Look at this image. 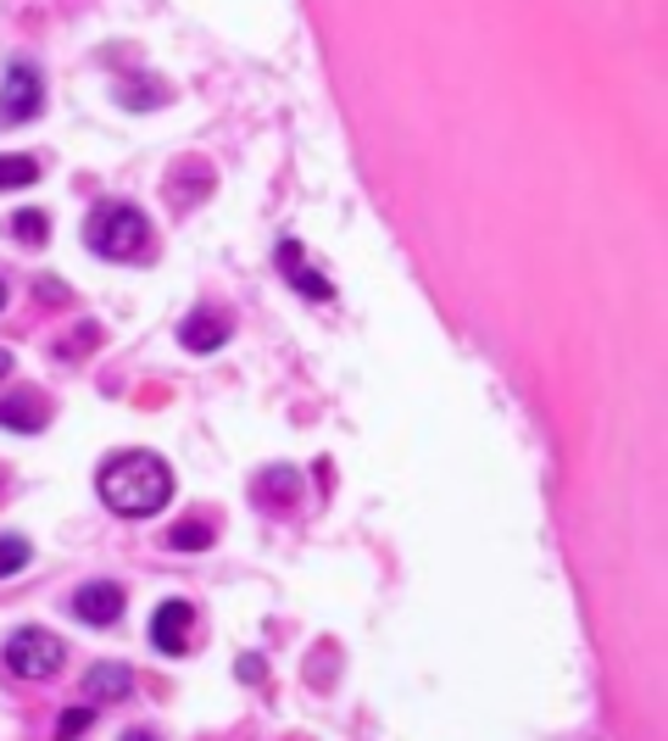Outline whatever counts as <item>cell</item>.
<instances>
[{
  "label": "cell",
  "instance_id": "obj_1",
  "mask_svg": "<svg viewBox=\"0 0 668 741\" xmlns=\"http://www.w3.org/2000/svg\"><path fill=\"white\" fill-rule=\"evenodd\" d=\"M101 502L123 519H151L157 507L173 502V469L157 452H117L101 462V480H95Z\"/></svg>",
  "mask_w": 668,
  "mask_h": 741
},
{
  "label": "cell",
  "instance_id": "obj_2",
  "mask_svg": "<svg viewBox=\"0 0 668 741\" xmlns=\"http://www.w3.org/2000/svg\"><path fill=\"white\" fill-rule=\"evenodd\" d=\"M84 246L112 262H146L151 257V223L128 201H101L84 218Z\"/></svg>",
  "mask_w": 668,
  "mask_h": 741
},
{
  "label": "cell",
  "instance_id": "obj_3",
  "mask_svg": "<svg viewBox=\"0 0 668 741\" xmlns=\"http://www.w3.org/2000/svg\"><path fill=\"white\" fill-rule=\"evenodd\" d=\"M62 664H67V641H62L57 630L23 625V630L7 641V669L23 675V680H51Z\"/></svg>",
  "mask_w": 668,
  "mask_h": 741
},
{
  "label": "cell",
  "instance_id": "obj_4",
  "mask_svg": "<svg viewBox=\"0 0 668 741\" xmlns=\"http://www.w3.org/2000/svg\"><path fill=\"white\" fill-rule=\"evenodd\" d=\"M39 107H45V78H39V67H28V62H12L7 67V84H0V123H28V118H39Z\"/></svg>",
  "mask_w": 668,
  "mask_h": 741
},
{
  "label": "cell",
  "instance_id": "obj_5",
  "mask_svg": "<svg viewBox=\"0 0 668 741\" xmlns=\"http://www.w3.org/2000/svg\"><path fill=\"white\" fill-rule=\"evenodd\" d=\"M189 630H196V608H189L184 596L162 602V608L151 614V641H157V653H168V658L189 653Z\"/></svg>",
  "mask_w": 668,
  "mask_h": 741
},
{
  "label": "cell",
  "instance_id": "obj_6",
  "mask_svg": "<svg viewBox=\"0 0 668 741\" xmlns=\"http://www.w3.org/2000/svg\"><path fill=\"white\" fill-rule=\"evenodd\" d=\"M73 614H78L84 625H95V630L117 625V619H123V585H112V580L78 585V591H73Z\"/></svg>",
  "mask_w": 668,
  "mask_h": 741
},
{
  "label": "cell",
  "instance_id": "obj_7",
  "mask_svg": "<svg viewBox=\"0 0 668 741\" xmlns=\"http://www.w3.org/2000/svg\"><path fill=\"white\" fill-rule=\"evenodd\" d=\"M273 262H279V273H284V280H290L307 301H334V285L323 280V273L307 262V251L296 246V240H279V251H273Z\"/></svg>",
  "mask_w": 668,
  "mask_h": 741
},
{
  "label": "cell",
  "instance_id": "obj_8",
  "mask_svg": "<svg viewBox=\"0 0 668 741\" xmlns=\"http://www.w3.org/2000/svg\"><path fill=\"white\" fill-rule=\"evenodd\" d=\"M228 335H234V318H228L223 307H196V312L178 323V341H184L189 351H218Z\"/></svg>",
  "mask_w": 668,
  "mask_h": 741
},
{
  "label": "cell",
  "instance_id": "obj_9",
  "mask_svg": "<svg viewBox=\"0 0 668 741\" xmlns=\"http://www.w3.org/2000/svg\"><path fill=\"white\" fill-rule=\"evenodd\" d=\"M0 424H7V430H23V435H39L45 424H51V402L34 396V391L0 396Z\"/></svg>",
  "mask_w": 668,
  "mask_h": 741
},
{
  "label": "cell",
  "instance_id": "obj_10",
  "mask_svg": "<svg viewBox=\"0 0 668 741\" xmlns=\"http://www.w3.org/2000/svg\"><path fill=\"white\" fill-rule=\"evenodd\" d=\"M134 691V669L128 664H89V675H84V697L101 708V703H123Z\"/></svg>",
  "mask_w": 668,
  "mask_h": 741
},
{
  "label": "cell",
  "instance_id": "obj_11",
  "mask_svg": "<svg viewBox=\"0 0 668 741\" xmlns=\"http://www.w3.org/2000/svg\"><path fill=\"white\" fill-rule=\"evenodd\" d=\"M7 235L23 240V246H45V235H51V218H45L39 207H23V212L7 218Z\"/></svg>",
  "mask_w": 668,
  "mask_h": 741
},
{
  "label": "cell",
  "instance_id": "obj_12",
  "mask_svg": "<svg viewBox=\"0 0 668 741\" xmlns=\"http://www.w3.org/2000/svg\"><path fill=\"white\" fill-rule=\"evenodd\" d=\"M296 491H301L296 469H262V480H257V496H262L268 507H279V502H296Z\"/></svg>",
  "mask_w": 668,
  "mask_h": 741
},
{
  "label": "cell",
  "instance_id": "obj_13",
  "mask_svg": "<svg viewBox=\"0 0 668 741\" xmlns=\"http://www.w3.org/2000/svg\"><path fill=\"white\" fill-rule=\"evenodd\" d=\"M117 101L123 107H157V101H168V84H157V78H128V84H117Z\"/></svg>",
  "mask_w": 668,
  "mask_h": 741
},
{
  "label": "cell",
  "instance_id": "obj_14",
  "mask_svg": "<svg viewBox=\"0 0 668 741\" xmlns=\"http://www.w3.org/2000/svg\"><path fill=\"white\" fill-rule=\"evenodd\" d=\"M168 546L173 552H201V546H212V524L207 519H184V524L168 530Z\"/></svg>",
  "mask_w": 668,
  "mask_h": 741
},
{
  "label": "cell",
  "instance_id": "obj_15",
  "mask_svg": "<svg viewBox=\"0 0 668 741\" xmlns=\"http://www.w3.org/2000/svg\"><path fill=\"white\" fill-rule=\"evenodd\" d=\"M39 178V162L34 157H0V190H23V184Z\"/></svg>",
  "mask_w": 668,
  "mask_h": 741
},
{
  "label": "cell",
  "instance_id": "obj_16",
  "mask_svg": "<svg viewBox=\"0 0 668 741\" xmlns=\"http://www.w3.org/2000/svg\"><path fill=\"white\" fill-rule=\"evenodd\" d=\"M28 558H34V546L23 535H0V580H12L17 569H28Z\"/></svg>",
  "mask_w": 668,
  "mask_h": 741
},
{
  "label": "cell",
  "instance_id": "obj_17",
  "mask_svg": "<svg viewBox=\"0 0 668 741\" xmlns=\"http://www.w3.org/2000/svg\"><path fill=\"white\" fill-rule=\"evenodd\" d=\"M89 725H95V703H89V708H67V714L57 719V736L67 741V736H84Z\"/></svg>",
  "mask_w": 668,
  "mask_h": 741
},
{
  "label": "cell",
  "instance_id": "obj_18",
  "mask_svg": "<svg viewBox=\"0 0 668 741\" xmlns=\"http://www.w3.org/2000/svg\"><path fill=\"white\" fill-rule=\"evenodd\" d=\"M95 341H101V330H95V323H84V330L73 335V346H62V357L73 351V357H84V351H95Z\"/></svg>",
  "mask_w": 668,
  "mask_h": 741
},
{
  "label": "cell",
  "instance_id": "obj_19",
  "mask_svg": "<svg viewBox=\"0 0 668 741\" xmlns=\"http://www.w3.org/2000/svg\"><path fill=\"white\" fill-rule=\"evenodd\" d=\"M39 301H45V307H62V301H67V285H62V280H39Z\"/></svg>",
  "mask_w": 668,
  "mask_h": 741
},
{
  "label": "cell",
  "instance_id": "obj_20",
  "mask_svg": "<svg viewBox=\"0 0 668 741\" xmlns=\"http://www.w3.org/2000/svg\"><path fill=\"white\" fill-rule=\"evenodd\" d=\"M240 680H262V664H257V658H240Z\"/></svg>",
  "mask_w": 668,
  "mask_h": 741
},
{
  "label": "cell",
  "instance_id": "obj_21",
  "mask_svg": "<svg viewBox=\"0 0 668 741\" xmlns=\"http://www.w3.org/2000/svg\"><path fill=\"white\" fill-rule=\"evenodd\" d=\"M12 374V351H0V380H7Z\"/></svg>",
  "mask_w": 668,
  "mask_h": 741
},
{
  "label": "cell",
  "instance_id": "obj_22",
  "mask_svg": "<svg viewBox=\"0 0 668 741\" xmlns=\"http://www.w3.org/2000/svg\"><path fill=\"white\" fill-rule=\"evenodd\" d=\"M7 296H12V291H7V280H0V312H7Z\"/></svg>",
  "mask_w": 668,
  "mask_h": 741
}]
</instances>
